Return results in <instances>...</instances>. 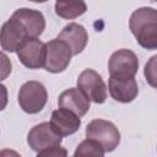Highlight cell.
Returning <instances> with one entry per match:
<instances>
[{
	"label": "cell",
	"mask_w": 157,
	"mask_h": 157,
	"mask_svg": "<svg viewBox=\"0 0 157 157\" xmlns=\"http://www.w3.org/2000/svg\"><path fill=\"white\" fill-rule=\"evenodd\" d=\"M56 38L69 44V47L71 48L72 55L80 54L86 48V44L88 42V34L86 28L82 25H78L75 22L66 25Z\"/></svg>",
	"instance_id": "cell-14"
},
{
	"label": "cell",
	"mask_w": 157,
	"mask_h": 157,
	"mask_svg": "<svg viewBox=\"0 0 157 157\" xmlns=\"http://www.w3.org/2000/svg\"><path fill=\"white\" fill-rule=\"evenodd\" d=\"M15 20H17L27 31L28 37H39L44 28H45V18L40 11L32 10V9H18L16 10L12 16Z\"/></svg>",
	"instance_id": "cell-12"
},
{
	"label": "cell",
	"mask_w": 157,
	"mask_h": 157,
	"mask_svg": "<svg viewBox=\"0 0 157 157\" xmlns=\"http://www.w3.org/2000/svg\"><path fill=\"white\" fill-rule=\"evenodd\" d=\"M27 38H28L27 31L13 17H10V20H7L1 27L0 43H1V49L4 52H10V53L17 52Z\"/></svg>",
	"instance_id": "cell-9"
},
{
	"label": "cell",
	"mask_w": 157,
	"mask_h": 157,
	"mask_svg": "<svg viewBox=\"0 0 157 157\" xmlns=\"http://www.w3.org/2000/svg\"><path fill=\"white\" fill-rule=\"evenodd\" d=\"M139 69V60L134 52L119 49L114 52L108 61L109 75H131L135 76Z\"/></svg>",
	"instance_id": "cell-10"
},
{
	"label": "cell",
	"mask_w": 157,
	"mask_h": 157,
	"mask_svg": "<svg viewBox=\"0 0 157 157\" xmlns=\"http://www.w3.org/2000/svg\"><path fill=\"white\" fill-rule=\"evenodd\" d=\"M108 90L112 98L120 103L132 102L139 93L137 82L131 75H110Z\"/></svg>",
	"instance_id": "cell-7"
},
{
	"label": "cell",
	"mask_w": 157,
	"mask_h": 157,
	"mask_svg": "<svg viewBox=\"0 0 157 157\" xmlns=\"http://www.w3.org/2000/svg\"><path fill=\"white\" fill-rule=\"evenodd\" d=\"M90 98L81 91L78 87L65 90L58 98V105L60 108L69 109L77 114L78 117H83L90 110Z\"/></svg>",
	"instance_id": "cell-11"
},
{
	"label": "cell",
	"mask_w": 157,
	"mask_h": 157,
	"mask_svg": "<svg viewBox=\"0 0 157 157\" xmlns=\"http://www.w3.org/2000/svg\"><path fill=\"white\" fill-rule=\"evenodd\" d=\"M144 74L147 83L151 87L157 88V54L148 59V61L145 65Z\"/></svg>",
	"instance_id": "cell-17"
},
{
	"label": "cell",
	"mask_w": 157,
	"mask_h": 157,
	"mask_svg": "<svg viewBox=\"0 0 157 157\" xmlns=\"http://www.w3.org/2000/svg\"><path fill=\"white\" fill-rule=\"evenodd\" d=\"M86 137L98 141L105 152L114 151L120 142V132L118 128L108 120L93 119L86 126Z\"/></svg>",
	"instance_id": "cell-2"
},
{
	"label": "cell",
	"mask_w": 157,
	"mask_h": 157,
	"mask_svg": "<svg viewBox=\"0 0 157 157\" xmlns=\"http://www.w3.org/2000/svg\"><path fill=\"white\" fill-rule=\"evenodd\" d=\"M87 11V5L83 0H56L55 12L65 20H74Z\"/></svg>",
	"instance_id": "cell-15"
},
{
	"label": "cell",
	"mask_w": 157,
	"mask_h": 157,
	"mask_svg": "<svg viewBox=\"0 0 157 157\" xmlns=\"http://www.w3.org/2000/svg\"><path fill=\"white\" fill-rule=\"evenodd\" d=\"M61 135H59L52 126L50 123H40L33 126L27 136L29 147L37 153L60 146Z\"/></svg>",
	"instance_id": "cell-5"
},
{
	"label": "cell",
	"mask_w": 157,
	"mask_h": 157,
	"mask_svg": "<svg viewBox=\"0 0 157 157\" xmlns=\"http://www.w3.org/2000/svg\"><path fill=\"white\" fill-rule=\"evenodd\" d=\"M48 101V93L43 83L28 81L23 83L18 92V104L28 114L39 113Z\"/></svg>",
	"instance_id": "cell-3"
},
{
	"label": "cell",
	"mask_w": 157,
	"mask_h": 157,
	"mask_svg": "<svg viewBox=\"0 0 157 157\" xmlns=\"http://www.w3.org/2000/svg\"><path fill=\"white\" fill-rule=\"evenodd\" d=\"M155 1H156V2H157V0H155Z\"/></svg>",
	"instance_id": "cell-20"
},
{
	"label": "cell",
	"mask_w": 157,
	"mask_h": 157,
	"mask_svg": "<svg viewBox=\"0 0 157 157\" xmlns=\"http://www.w3.org/2000/svg\"><path fill=\"white\" fill-rule=\"evenodd\" d=\"M104 153L105 151L98 141L87 137L76 147L74 156L75 157H87V156L88 157H103Z\"/></svg>",
	"instance_id": "cell-16"
},
{
	"label": "cell",
	"mask_w": 157,
	"mask_h": 157,
	"mask_svg": "<svg viewBox=\"0 0 157 157\" xmlns=\"http://www.w3.org/2000/svg\"><path fill=\"white\" fill-rule=\"evenodd\" d=\"M47 47L36 37H28L17 50L20 61L29 69H39L45 64Z\"/></svg>",
	"instance_id": "cell-8"
},
{
	"label": "cell",
	"mask_w": 157,
	"mask_h": 157,
	"mask_svg": "<svg viewBox=\"0 0 157 157\" xmlns=\"http://www.w3.org/2000/svg\"><path fill=\"white\" fill-rule=\"evenodd\" d=\"M29 1H33V2H45L48 0H29Z\"/></svg>",
	"instance_id": "cell-19"
},
{
	"label": "cell",
	"mask_w": 157,
	"mask_h": 157,
	"mask_svg": "<svg viewBox=\"0 0 157 157\" xmlns=\"http://www.w3.org/2000/svg\"><path fill=\"white\" fill-rule=\"evenodd\" d=\"M129 28L142 48L147 50L157 49V10L139 7L130 16Z\"/></svg>",
	"instance_id": "cell-1"
},
{
	"label": "cell",
	"mask_w": 157,
	"mask_h": 157,
	"mask_svg": "<svg viewBox=\"0 0 157 157\" xmlns=\"http://www.w3.org/2000/svg\"><path fill=\"white\" fill-rule=\"evenodd\" d=\"M47 47V55H45V64L44 69L53 74L63 72L70 64L71 60V48L69 44L59 38L52 39L45 43Z\"/></svg>",
	"instance_id": "cell-4"
},
{
	"label": "cell",
	"mask_w": 157,
	"mask_h": 157,
	"mask_svg": "<svg viewBox=\"0 0 157 157\" xmlns=\"http://www.w3.org/2000/svg\"><path fill=\"white\" fill-rule=\"evenodd\" d=\"M77 87L97 104L104 103L107 99V86L101 75L92 69H86L78 75Z\"/></svg>",
	"instance_id": "cell-6"
},
{
	"label": "cell",
	"mask_w": 157,
	"mask_h": 157,
	"mask_svg": "<svg viewBox=\"0 0 157 157\" xmlns=\"http://www.w3.org/2000/svg\"><path fill=\"white\" fill-rule=\"evenodd\" d=\"M67 151L60 146L50 148V150H45L38 153V157H60V156H66Z\"/></svg>",
	"instance_id": "cell-18"
},
{
	"label": "cell",
	"mask_w": 157,
	"mask_h": 157,
	"mask_svg": "<svg viewBox=\"0 0 157 157\" xmlns=\"http://www.w3.org/2000/svg\"><path fill=\"white\" fill-rule=\"evenodd\" d=\"M50 124L59 135L69 136L75 134L80 129L81 120H80V117L74 112L59 107V109L52 113Z\"/></svg>",
	"instance_id": "cell-13"
}]
</instances>
